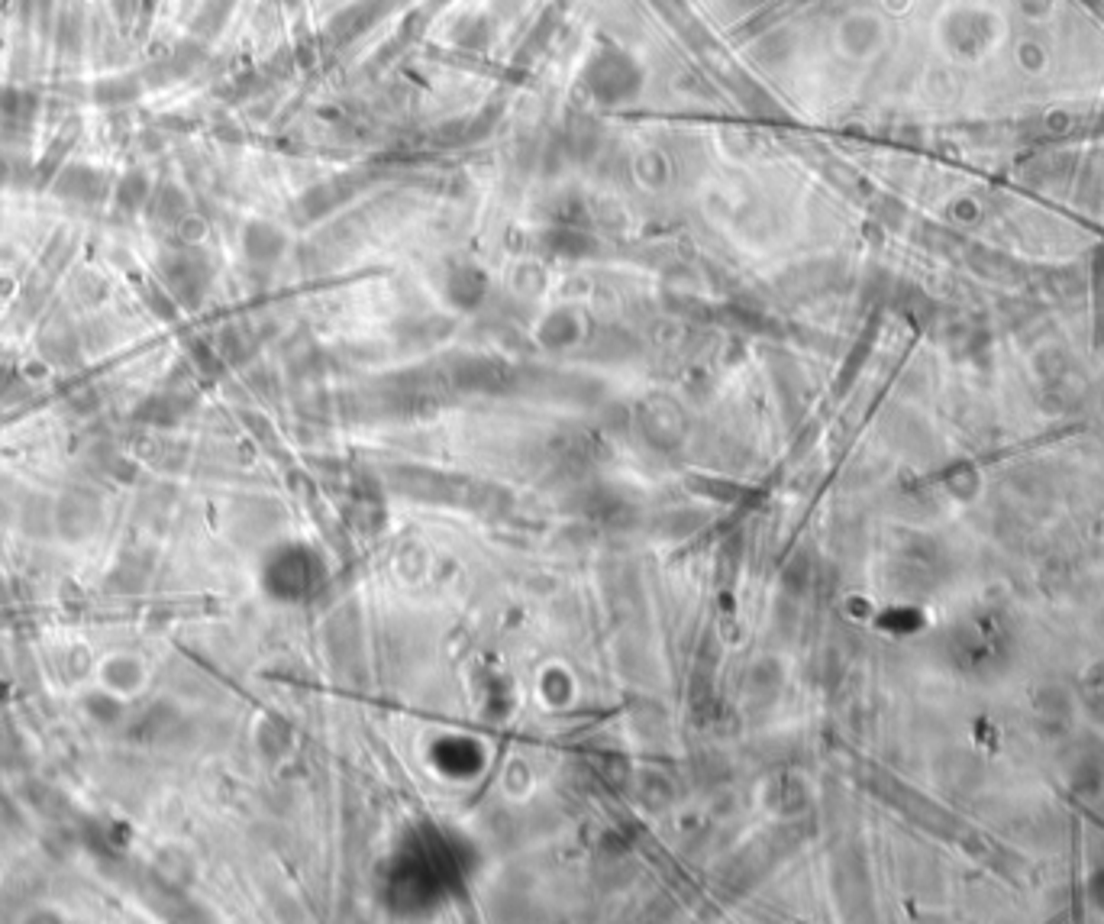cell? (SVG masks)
Segmentation results:
<instances>
[{
    "label": "cell",
    "instance_id": "9a60e30c",
    "mask_svg": "<svg viewBox=\"0 0 1104 924\" xmlns=\"http://www.w3.org/2000/svg\"><path fill=\"white\" fill-rule=\"evenodd\" d=\"M65 666H68V673H72V676H82V673H88L91 657L82 650V647H78V650H68V653H65Z\"/></svg>",
    "mask_w": 1104,
    "mask_h": 924
},
{
    "label": "cell",
    "instance_id": "ba28073f",
    "mask_svg": "<svg viewBox=\"0 0 1104 924\" xmlns=\"http://www.w3.org/2000/svg\"><path fill=\"white\" fill-rule=\"evenodd\" d=\"M175 711L169 708V705H159V708H152L149 711L146 717H142V725H136V740H162V734H169L171 727H175Z\"/></svg>",
    "mask_w": 1104,
    "mask_h": 924
},
{
    "label": "cell",
    "instance_id": "5b68a950",
    "mask_svg": "<svg viewBox=\"0 0 1104 924\" xmlns=\"http://www.w3.org/2000/svg\"><path fill=\"white\" fill-rule=\"evenodd\" d=\"M146 572H149V559L140 553H130L120 559V566L111 572L107 579V588L117 595H136L142 592V585H146Z\"/></svg>",
    "mask_w": 1104,
    "mask_h": 924
},
{
    "label": "cell",
    "instance_id": "277c9868",
    "mask_svg": "<svg viewBox=\"0 0 1104 924\" xmlns=\"http://www.w3.org/2000/svg\"><path fill=\"white\" fill-rule=\"evenodd\" d=\"M20 527L33 540H43V537L55 533V504H49V498L43 495L26 498L20 508Z\"/></svg>",
    "mask_w": 1104,
    "mask_h": 924
},
{
    "label": "cell",
    "instance_id": "3957f363",
    "mask_svg": "<svg viewBox=\"0 0 1104 924\" xmlns=\"http://www.w3.org/2000/svg\"><path fill=\"white\" fill-rule=\"evenodd\" d=\"M39 101L30 91H0V130L4 133H20L36 120Z\"/></svg>",
    "mask_w": 1104,
    "mask_h": 924
},
{
    "label": "cell",
    "instance_id": "4fadbf2b",
    "mask_svg": "<svg viewBox=\"0 0 1104 924\" xmlns=\"http://www.w3.org/2000/svg\"><path fill=\"white\" fill-rule=\"evenodd\" d=\"M136 91H140L136 78H126V74H120V78L103 82L101 88H97V97H101V101H107V104H120V101H126V97H136Z\"/></svg>",
    "mask_w": 1104,
    "mask_h": 924
},
{
    "label": "cell",
    "instance_id": "30bf717a",
    "mask_svg": "<svg viewBox=\"0 0 1104 924\" xmlns=\"http://www.w3.org/2000/svg\"><path fill=\"white\" fill-rule=\"evenodd\" d=\"M84 708H88V715L103 727L117 725L120 717H123V705H120L113 695H107V692H94V695H88V698H84Z\"/></svg>",
    "mask_w": 1104,
    "mask_h": 924
},
{
    "label": "cell",
    "instance_id": "5bb4252c",
    "mask_svg": "<svg viewBox=\"0 0 1104 924\" xmlns=\"http://www.w3.org/2000/svg\"><path fill=\"white\" fill-rule=\"evenodd\" d=\"M43 349L52 359H72V355H78V340L72 333H52V336H45Z\"/></svg>",
    "mask_w": 1104,
    "mask_h": 924
},
{
    "label": "cell",
    "instance_id": "8fae6325",
    "mask_svg": "<svg viewBox=\"0 0 1104 924\" xmlns=\"http://www.w3.org/2000/svg\"><path fill=\"white\" fill-rule=\"evenodd\" d=\"M152 214H155V220H165V223L178 220V217H181V194H178L175 188H159L152 198Z\"/></svg>",
    "mask_w": 1104,
    "mask_h": 924
},
{
    "label": "cell",
    "instance_id": "2e32d148",
    "mask_svg": "<svg viewBox=\"0 0 1104 924\" xmlns=\"http://www.w3.org/2000/svg\"><path fill=\"white\" fill-rule=\"evenodd\" d=\"M16 392H20V378L0 365V398H4V394H16Z\"/></svg>",
    "mask_w": 1104,
    "mask_h": 924
},
{
    "label": "cell",
    "instance_id": "7a4b0ae2",
    "mask_svg": "<svg viewBox=\"0 0 1104 924\" xmlns=\"http://www.w3.org/2000/svg\"><path fill=\"white\" fill-rule=\"evenodd\" d=\"M107 191V181L103 175H97L94 169H84V165H74L65 169L55 178V194L65 200H78V204H94Z\"/></svg>",
    "mask_w": 1104,
    "mask_h": 924
},
{
    "label": "cell",
    "instance_id": "7c38bea8",
    "mask_svg": "<svg viewBox=\"0 0 1104 924\" xmlns=\"http://www.w3.org/2000/svg\"><path fill=\"white\" fill-rule=\"evenodd\" d=\"M30 802L45 814H65L68 802L62 792H55L52 785H30Z\"/></svg>",
    "mask_w": 1104,
    "mask_h": 924
},
{
    "label": "cell",
    "instance_id": "52a82bcc",
    "mask_svg": "<svg viewBox=\"0 0 1104 924\" xmlns=\"http://www.w3.org/2000/svg\"><path fill=\"white\" fill-rule=\"evenodd\" d=\"M26 763H30V756H26V747H23L20 734L0 725V769H7V773H20Z\"/></svg>",
    "mask_w": 1104,
    "mask_h": 924
},
{
    "label": "cell",
    "instance_id": "9c48e42d",
    "mask_svg": "<svg viewBox=\"0 0 1104 924\" xmlns=\"http://www.w3.org/2000/svg\"><path fill=\"white\" fill-rule=\"evenodd\" d=\"M149 198H152V188H149V178L140 175V171H130V175H126L123 181H120L117 200L123 204L126 210L142 208V204H146Z\"/></svg>",
    "mask_w": 1104,
    "mask_h": 924
},
{
    "label": "cell",
    "instance_id": "6da1fadb",
    "mask_svg": "<svg viewBox=\"0 0 1104 924\" xmlns=\"http://www.w3.org/2000/svg\"><path fill=\"white\" fill-rule=\"evenodd\" d=\"M103 524V504L88 491H65L55 501V533L68 543L94 537Z\"/></svg>",
    "mask_w": 1104,
    "mask_h": 924
},
{
    "label": "cell",
    "instance_id": "8992f818",
    "mask_svg": "<svg viewBox=\"0 0 1104 924\" xmlns=\"http://www.w3.org/2000/svg\"><path fill=\"white\" fill-rule=\"evenodd\" d=\"M103 682L113 688V692H136L142 682V666L133 657H113L111 663L103 666Z\"/></svg>",
    "mask_w": 1104,
    "mask_h": 924
}]
</instances>
